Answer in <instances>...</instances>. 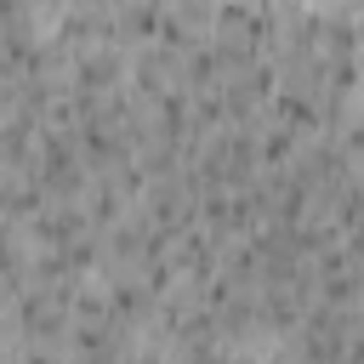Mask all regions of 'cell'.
<instances>
[{
	"mask_svg": "<svg viewBox=\"0 0 364 364\" xmlns=\"http://www.w3.org/2000/svg\"><path fill=\"white\" fill-rule=\"evenodd\" d=\"M142 364H159V358H142Z\"/></svg>",
	"mask_w": 364,
	"mask_h": 364,
	"instance_id": "cell-1",
	"label": "cell"
}]
</instances>
